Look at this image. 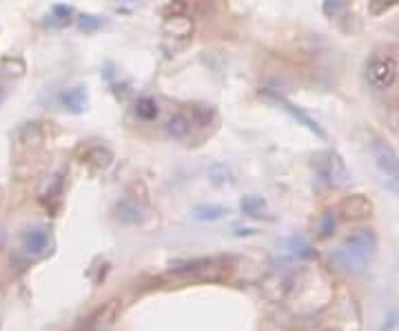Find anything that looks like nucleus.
<instances>
[{"instance_id": "19", "label": "nucleus", "mask_w": 399, "mask_h": 331, "mask_svg": "<svg viewBox=\"0 0 399 331\" xmlns=\"http://www.w3.org/2000/svg\"><path fill=\"white\" fill-rule=\"evenodd\" d=\"M62 185H64V172H58L49 178V183H47V189L40 194V201L45 203H51L56 198H60L62 194Z\"/></svg>"}, {"instance_id": "7", "label": "nucleus", "mask_w": 399, "mask_h": 331, "mask_svg": "<svg viewBox=\"0 0 399 331\" xmlns=\"http://www.w3.org/2000/svg\"><path fill=\"white\" fill-rule=\"evenodd\" d=\"M162 34H165V43L173 38V41H180V49H182L193 36V23L186 16H171L162 25Z\"/></svg>"}, {"instance_id": "22", "label": "nucleus", "mask_w": 399, "mask_h": 331, "mask_svg": "<svg viewBox=\"0 0 399 331\" xmlns=\"http://www.w3.org/2000/svg\"><path fill=\"white\" fill-rule=\"evenodd\" d=\"M102 25H104L102 18L100 16H93V14H82L78 18V27H80V32H84V34H96Z\"/></svg>"}, {"instance_id": "29", "label": "nucleus", "mask_w": 399, "mask_h": 331, "mask_svg": "<svg viewBox=\"0 0 399 331\" xmlns=\"http://www.w3.org/2000/svg\"><path fill=\"white\" fill-rule=\"evenodd\" d=\"M118 5H138V0H118Z\"/></svg>"}, {"instance_id": "10", "label": "nucleus", "mask_w": 399, "mask_h": 331, "mask_svg": "<svg viewBox=\"0 0 399 331\" xmlns=\"http://www.w3.org/2000/svg\"><path fill=\"white\" fill-rule=\"evenodd\" d=\"M16 140H18V145H23V147H32V145H38V143H43V138H45V127H43V122H38V120H27L23 122V125H18L16 129Z\"/></svg>"}, {"instance_id": "16", "label": "nucleus", "mask_w": 399, "mask_h": 331, "mask_svg": "<svg viewBox=\"0 0 399 331\" xmlns=\"http://www.w3.org/2000/svg\"><path fill=\"white\" fill-rule=\"evenodd\" d=\"M229 214L220 205H197L193 209V218L200 222H213V220H220L224 216Z\"/></svg>"}, {"instance_id": "9", "label": "nucleus", "mask_w": 399, "mask_h": 331, "mask_svg": "<svg viewBox=\"0 0 399 331\" xmlns=\"http://www.w3.org/2000/svg\"><path fill=\"white\" fill-rule=\"evenodd\" d=\"M49 249V233L43 227H32L23 233V251L27 256H43Z\"/></svg>"}, {"instance_id": "18", "label": "nucleus", "mask_w": 399, "mask_h": 331, "mask_svg": "<svg viewBox=\"0 0 399 331\" xmlns=\"http://www.w3.org/2000/svg\"><path fill=\"white\" fill-rule=\"evenodd\" d=\"M217 118V111L213 105H204V102H197V105L191 107V120L200 127H206Z\"/></svg>"}, {"instance_id": "14", "label": "nucleus", "mask_w": 399, "mask_h": 331, "mask_svg": "<svg viewBox=\"0 0 399 331\" xmlns=\"http://www.w3.org/2000/svg\"><path fill=\"white\" fill-rule=\"evenodd\" d=\"M191 127H193V120L184 116V113H173L167 122V134L176 140H184L191 134Z\"/></svg>"}, {"instance_id": "17", "label": "nucleus", "mask_w": 399, "mask_h": 331, "mask_svg": "<svg viewBox=\"0 0 399 331\" xmlns=\"http://www.w3.org/2000/svg\"><path fill=\"white\" fill-rule=\"evenodd\" d=\"M136 116H138L140 120H147V122L156 120V118L160 116V109H158L156 98H151V96H142V98H138V102H136Z\"/></svg>"}, {"instance_id": "30", "label": "nucleus", "mask_w": 399, "mask_h": 331, "mask_svg": "<svg viewBox=\"0 0 399 331\" xmlns=\"http://www.w3.org/2000/svg\"><path fill=\"white\" fill-rule=\"evenodd\" d=\"M171 3H184V0H171Z\"/></svg>"}, {"instance_id": "2", "label": "nucleus", "mask_w": 399, "mask_h": 331, "mask_svg": "<svg viewBox=\"0 0 399 331\" xmlns=\"http://www.w3.org/2000/svg\"><path fill=\"white\" fill-rule=\"evenodd\" d=\"M397 73H399V65L395 58L386 54H377L373 58L368 60L366 65V80L373 89L377 91H384V89H391L395 80H397Z\"/></svg>"}, {"instance_id": "20", "label": "nucleus", "mask_w": 399, "mask_h": 331, "mask_svg": "<svg viewBox=\"0 0 399 331\" xmlns=\"http://www.w3.org/2000/svg\"><path fill=\"white\" fill-rule=\"evenodd\" d=\"M240 207H242V212L246 216H251V218H258V216H262V212H264L266 201H264L262 196H244Z\"/></svg>"}, {"instance_id": "26", "label": "nucleus", "mask_w": 399, "mask_h": 331, "mask_svg": "<svg viewBox=\"0 0 399 331\" xmlns=\"http://www.w3.org/2000/svg\"><path fill=\"white\" fill-rule=\"evenodd\" d=\"M399 5V0H368V14L370 16H382L388 9Z\"/></svg>"}, {"instance_id": "8", "label": "nucleus", "mask_w": 399, "mask_h": 331, "mask_svg": "<svg viewBox=\"0 0 399 331\" xmlns=\"http://www.w3.org/2000/svg\"><path fill=\"white\" fill-rule=\"evenodd\" d=\"M339 214L344 216L346 220H364L373 214V203L368 201L366 196L362 194H355V196H348L341 201L339 205Z\"/></svg>"}, {"instance_id": "28", "label": "nucleus", "mask_w": 399, "mask_h": 331, "mask_svg": "<svg viewBox=\"0 0 399 331\" xmlns=\"http://www.w3.org/2000/svg\"><path fill=\"white\" fill-rule=\"evenodd\" d=\"M7 100V87L3 82H0V105H3V102Z\"/></svg>"}, {"instance_id": "11", "label": "nucleus", "mask_w": 399, "mask_h": 331, "mask_svg": "<svg viewBox=\"0 0 399 331\" xmlns=\"http://www.w3.org/2000/svg\"><path fill=\"white\" fill-rule=\"evenodd\" d=\"M116 218L125 225H138L145 220V209L138 201L133 198H122V201L116 205Z\"/></svg>"}, {"instance_id": "12", "label": "nucleus", "mask_w": 399, "mask_h": 331, "mask_svg": "<svg viewBox=\"0 0 399 331\" xmlns=\"http://www.w3.org/2000/svg\"><path fill=\"white\" fill-rule=\"evenodd\" d=\"M60 102H62V107H64L66 111H71V113H82L84 109H87V105H89L87 89H84L82 84H75V87L62 91Z\"/></svg>"}, {"instance_id": "27", "label": "nucleus", "mask_w": 399, "mask_h": 331, "mask_svg": "<svg viewBox=\"0 0 399 331\" xmlns=\"http://www.w3.org/2000/svg\"><path fill=\"white\" fill-rule=\"evenodd\" d=\"M399 314L397 311H391V316H388V323H384V327H382V331H393L395 327H397V323H399Z\"/></svg>"}, {"instance_id": "24", "label": "nucleus", "mask_w": 399, "mask_h": 331, "mask_svg": "<svg viewBox=\"0 0 399 331\" xmlns=\"http://www.w3.org/2000/svg\"><path fill=\"white\" fill-rule=\"evenodd\" d=\"M51 18L58 25H69L73 18V7L69 5H53L51 7Z\"/></svg>"}, {"instance_id": "3", "label": "nucleus", "mask_w": 399, "mask_h": 331, "mask_svg": "<svg viewBox=\"0 0 399 331\" xmlns=\"http://www.w3.org/2000/svg\"><path fill=\"white\" fill-rule=\"evenodd\" d=\"M264 98H269V100H273L275 105H278L280 109H284L289 113V116L298 122V125H302V127H306L309 131H313L317 138H322V140H326V131L322 129V125L315 120V118H311L306 111H304L302 107H298L295 102H291L289 98H284L282 93H278V91H271V89H264V91H260Z\"/></svg>"}, {"instance_id": "5", "label": "nucleus", "mask_w": 399, "mask_h": 331, "mask_svg": "<svg viewBox=\"0 0 399 331\" xmlns=\"http://www.w3.org/2000/svg\"><path fill=\"white\" fill-rule=\"evenodd\" d=\"M373 158L377 169L382 176L391 183H399V154L393 149V145L384 143V140H375L373 143Z\"/></svg>"}, {"instance_id": "25", "label": "nucleus", "mask_w": 399, "mask_h": 331, "mask_svg": "<svg viewBox=\"0 0 399 331\" xmlns=\"http://www.w3.org/2000/svg\"><path fill=\"white\" fill-rule=\"evenodd\" d=\"M346 9V0H324L322 3V12H324L326 18H337L344 14Z\"/></svg>"}, {"instance_id": "13", "label": "nucleus", "mask_w": 399, "mask_h": 331, "mask_svg": "<svg viewBox=\"0 0 399 331\" xmlns=\"http://www.w3.org/2000/svg\"><path fill=\"white\" fill-rule=\"evenodd\" d=\"M82 160L87 165H91L93 169H98V172H102V169H109L113 165V151L109 147H102V145H93L89 147L87 151H84Z\"/></svg>"}, {"instance_id": "4", "label": "nucleus", "mask_w": 399, "mask_h": 331, "mask_svg": "<svg viewBox=\"0 0 399 331\" xmlns=\"http://www.w3.org/2000/svg\"><path fill=\"white\" fill-rule=\"evenodd\" d=\"M120 311H122L120 300L118 298H111V300L104 302V305H100L96 311H93V314H89L87 318H84L80 329L82 331H102V329H109L118 320Z\"/></svg>"}, {"instance_id": "1", "label": "nucleus", "mask_w": 399, "mask_h": 331, "mask_svg": "<svg viewBox=\"0 0 399 331\" xmlns=\"http://www.w3.org/2000/svg\"><path fill=\"white\" fill-rule=\"evenodd\" d=\"M377 249V238L370 229H357L348 236L341 244V249L335 253V258L341 260L346 269L353 271H362V267L366 264V260L373 256Z\"/></svg>"}, {"instance_id": "23", "label": "nucleus", "mask_w": 399, "mask_h": 331, "mask_svg": "<svg viewBox=\"0 0 399 331\" xmlns=\"http://www.w3.org/2000/svg\"><path fill=\"white\" fill-rule=\"evenodd\" d=\"M337 229V218L332 212H326L319 220V238H330Z\"/></svg>"}, {"instance_id": "21", "label": "nucleus", "mask_w": 399, "mask_h": 331, "mask_svg": "<svg viewBox=\"0 0 399 331\" xmlns=\"http://www.w3.org/2000/svg\"><path fill=\"white\" fill-rule=\"evenodd\" d=\"M0 67H3L5 73L21 78V76L25 73V60L18 58V56H7V58H3V62H0Z\"/></svg>"}, {"instance_id": "15", "label": "nucleus", "mask_w": 399, "mask_h": 331, "mask_svg": "<svg viewBox=\"0 0 399 331\" xmlns=\"http://www.w3.org/2000/svg\"><path fill=\"white\" fill-rule=\"evenodd\" d=\"M287 249L300 260H311V258L317 256V251L313 249V244L304 238V236H291V238L287 240Z\"/></svg>"}, {"instance_id": "6", "label": "nucleus", "mask_w": 399, "mask_h": 331, "mask_svg": "<svg viewBox=\"0 0 399 331\" xmlns=\"http://www.w3.org/2000/svg\"><path fill=\"white\" fill-rule=\"evenodd\" d=\"M322 158H324L319 165L322 178H324L330 187H337V189L344 187L348 183V169H346L344 158H341L337 151H326Z\"/></svg>"}]
</instances>
